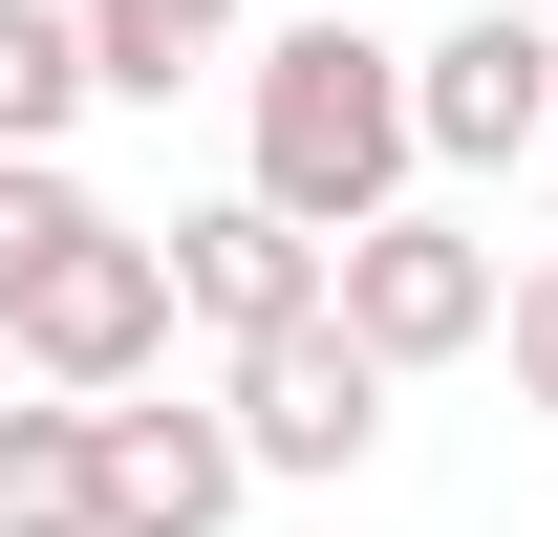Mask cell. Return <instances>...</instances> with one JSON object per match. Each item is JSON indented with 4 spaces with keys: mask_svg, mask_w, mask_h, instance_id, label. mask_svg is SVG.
<instances>
[{
    "mask_svg": "<svg viewBox=\"0 0 558 537\" xmlns=\"http://www.w3.org/2000/svg\"><path fill=\"white\" fill-rule=\"evenodd\" d=\"M0 344H22L44 387H150V344H172V237H150V215H86L65 259L0 301Z\"/></svg>",
    "mask_w": 558,
    "mask_h": 537,
    "instance_id": "4",
    "label": "cell"
},
{
    "mask_svg": "<svg viewBox=\"0 0 558 537\" xmlns=\"http://www.w3.org/2000/svg\"><path fill=\"white\" fill-rule=\"evenodd\" d=\"M494 344H515V408H558V259L494 279Z\"/></svg>",
    "mask_w": 558,
    "mask_h": 537,
    "instance_id": "12",
    "label": "cell"
},
{
    "mask_svg": "<svg viewBox=\"0 0 558 537\" xmlns=\"http://www.w3.org/2000/svg\"><path fill=\"white\" fill-rule=\"evenodd\" d=\"M236 172H258L301 237H344V215H387L429 172V130H409V44H365L344 0H301L258 65H236Z\"/></svg>",
    "mask_w": 558,
    "mask_h": 537,
    "instance_id": "1",
    "label": "cell"
},
{
    "mask_svg": "<svg viewBox=\"0 0 558 537\" xmlns=\"http://www.w3.org/2000/svg\"><path fill=\"white\" fill-rule=\"evenodd\" d=\"M215 408H236V452H258V473H365V452H387V366H365L344 301L215 344Z\"/></svg>",
    "mask_w": 558,
    "mask_h": 537,
    "instance_id": "3",
    "label": "cell"
},
{
    "mask_svg": "<svg viewBox=\"0 0 558 537\" xmlns=\"http://www.w3.org/2000/svg\"><path fill=\"white\" fill-rule=\"evenodd\" d=\"M537 151H558V130H537Z\"/></svg>",
    "mask_w": 558,
    "mask_h": 537,
    "instance_id": "13",
    "label": "cell"
},
{
    "mask_svg": "<svg viewBox=\"0 0 558 537\" xmlns=\"http://www.w3.org/2000/svg\"><path fill=\"white\" fill-rule=\"evenodd\" d=\"M86 108H108V65H86V0H0V151H65Z\"/></svg>",
    "mask_w": 558,
    "mask_h": 537,
    "instance_id": "10",
    "label": "cell"
},
{
    "mask_svg": "<svg viewBox=\"0 0 558 537\" xmlns=\"http://www.w3.org/2000/svg\"><path fill=\"white\" fill-rule=\"evenodd\" d=\"M494 237L473 215H429V194H387V215H344V237H323V301H344L365 323V366H387V387H429V366H473L494 344Z\"/></svg>",
    "mask_w": 558,
    "mask_h": 537,
    "instance_id": "2",
    "label": "cell"
},
{
    "mask_svg": "<svg viewBox=\"0 0 558 537\" xmlns=\"http://www.w3.org/2000/svg\"><path fill=\"white\" fill-rule=\"evenodd\" d=\"M301 301H323V237H301V215H279L258 172H236L215 215H172V323L258 344V323H301Z\"/></svg>",
    "mask_w": 558,
    "mask_h": 537,
    "instance_id": "7",
    "label": "cell"
},
{
    "mask_svg": "<svg viewBox=\"0 0 558 537\" xmlns=\"http://www.w3.org/2000/svg\"><path fill=\"white\" fill-rule=\"evenodd\" d=\"M86 65H108V108H172L236 65V0H86Z\"/></svg>",
    "mask_w": 558,
    "mask_h": 537,
    "instance_id": "9",
    "label": "cell"
},
{
    "mask_svg": "<svg viewBox=\"0 0 558 537\" xmlns=\"http://www.w3.org/2000/svg\"><path fill=\"white\" fill-rule=\"evenodd\" d=\"M258 494V452H236V408H150V387H108V537H215Z\"/></svg>",
    "mask_w": 558,
    "mask_h": 537,
    "instance_id": "6",
    "label": "cell"
},
{
    "mask_svg": "<svg viewBox=\"0 0 558 537\" xmlns=\"http://www.w3.org/2000/svg\"><path fill=\"white\" fill-rule=\"evenodd\" d=\"M86 215H108V194H86V172H65V151H0V301H22V279H44V259H65V237H86Z\"/></svg>",
    "mask_w": 558,
    "mask_h": 537,
    "instance_id": "11",
    "label": "cell"
},
{
    "mask_svg": "<svg viewBox=\"0 0 558 537\" xmlns=\"http://www.w3.org/2000/svg\"><path fill=\"white\" fill-rule=\"evenodd\" d=\"M0 537H108V387L0 408Z\"/></svg>",
    "mask_w": 558,
    "mask_h": 537,
    "instance_id": "8",
    "label": "cell"
},
{
    "mask_svg": "<svg viewBox=\"0 0 558 537\" xmlns=\"http://www.w3.org/2000/svg\"><path fill=\"white\" fill-rule=\"evenodd\" d=\"M409 130H429V172H515V151L558 130V44L494 0V22H429L409 44Z\"/></svg>",
    "mask_w": 558,
    "mask_h": 537,
    "instance_id": "5",
    "label": "cell"
}]
</instances>
